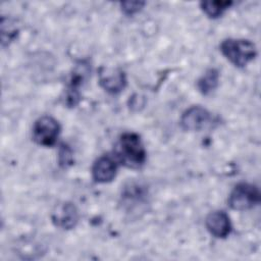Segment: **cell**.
<instances>
[{
    "label": "cell",
    "mask_w": 261,
    "mask_h": 261,
    "mask_svg": "<svg viewBox=\"0 0 261 261\" xmlns=\"http://www.w3.org/2000/svg\"><path fill=\"white\" fill-rule=\"evenodd\" d=\"M115 158L127 167H141L146 160V151L140 136L135 133L122 134L115 147Z\"/></svg>",
    "instance_id": "6da1fadb"
},
{
    "label": "cell",
    "mask_w": 261,
    "mask_h": 261,
    "mask_svg": "<svg viewBox=\"0 0 261 261\" xmlns=\"http://www.w3.org/2000/svg\"><path fill=\"white\" fill-rule=\"evenodd\" d=\"M221 53L236 66H246L252 61L256 54L255 45L248 40L226 39L220 45Z\"/></svg>",
    "instance_id": "7a4b0ae2"
},
{
    "label": "cell",
    "mask_w": 261,
    "mask_h": 261,
    "mask_svg": "<svg viewBox=\"0 0 261 261\" xmlns=\"http://www.w3.org/2000/svg\"><path fill=\"white\" fill-rule=\"evenodd\" d=\"M260 201V193L256 186L242 182L234 187L228 197V204L233 210L244 211L253 208Z\"/></svg>",
    "instance_id": "3957f363"
},
{
    "label": "cell",
    "mask_w": 261,
    "mask_h": 261,
    "mask_svg": "<svg viewBox=\"0 0 261 261\" xmlns=\"http://www.w3.org/2000/svg\"><path fill=\"white\" fill-rule=\"evenodd\" d=\"M60 133V125L56 119L45 115L36 120L33 126L34 141L44 147H51L56 143Z\"/></svg>",
    "instance_id": "277c9868"
},
{
    "label": "cell",
    "mask_w": 261,
    "mask_h": 261,
    "mask_svg": "<svg viewBox=\"0 0 261 261\" xmlns=\"http://www.w3.org/2000/svg\"><path fill=\"white\" fill-rule=\"evenodd\" d=\"M211 121V114L201 106L188 108L180 117V125L188 132H199L205 128Z\"/></svg>",
    "instance_id": "5b68a950"
},
{
    "label": "cell",
    "mask_w": 261,
    "mask_h": 261,
    "mask_svg": "<svg viewBox=\"0 0 261 261\" xmlns=\"http://www.w3.org/2000/svg\"><path fill=\"white\" fill-rule=\"evenodd\" d=\"M53 223L62 229H71L79 220V212L76 207L70 202H62L57 204L51 213Z\"/></svg>",
    "instance_id": "8992f818"
},
{
    "label": "cell",
    "mask_w": 261,
    "mask_h": 261,
    "mask_svg": "<svg viewBox=\"0 0 261 261\" xmlns=\"http://www.w3.org/2000/svg\"><path fill=\"white\" fill-rule=\"evenodd\" d=\"M99 83L108 93L117 94L124 89L126 79L124 72L118 68L101 67L99 71Z\"/></svg>",
    "instance_id": "52a82bcc"
},
{
    "label": "cell",
    "mask_w": 261,
    "mask_h": 261,
    "mask_svg": "<svg viewBox=\"0 0 261 261\" xmlns=\"http://www.w3.org/2000/svg\"><path fill=\"white\" fill-rule=\"evenodd\" d=\"M116 170L117 160L110 155H103L95 161L92 167V175L97 182H109L115 177Z\"/></svg>",
    "instance_id": "ba28073f"
},
{
    "label": "cell",
    "mask_w": 261,
    "mask_h": 261,
    "mask_svg": "<svg viewBox=\"0 0 261 261\" xmlns=\"http://www.w3.org/2000/svg\"><path fill=\"white\" fill-rule=\"evenodd\" d=\"M208 231L215 238H226L231 230L228 215L223 211H214L207 215L205 220Z\"/></svg>",
    "instance_id": "9c48e42d"
},
{
    "label": "cell",
    "mask_w": 261,
    "mask_h": 261,
    "mask_svg": "<svg viewBox=\"0 0 261 261\" xmlns=\"http://www.w3.org/2000/svg\"><path fill=\"white\" fill-rule=\"evenodd\" d=\"M89 73L88 64L81 62L75 66L73 69L70 80L67 87V93H66V104L69 106H74L79 99H80V93L79 88L82 86L83 82L86 80L87 75Z\"/></svg>",
    "instance_id": "30bf717a"
},
{
    "label": "cell",
    "mask_w": 261,
    "mask_h": 261,
    "mask_svg": "<svg viewBox=\"0 0 261 261\" xmlns=\"http://www.w3.org/2000/svg\"><path fill=\"white\" fill-rule=\"evenodd\" d=\"M219 81V72L214 69H208L198 81V89L203 95H208L213 92Z\"/></svg>",
    "instance_id": "8fae6325"
},
{
    "label": "cell",
    "mask_w": 261,
    "mask_h": 261,
    "mask_svg": "<svg viewBox=\"0 0 261 261\" xmlns=\"http://www.w3.org/2000/svg\"><path fill=\"white\" fill-rule=\"evenodd\" d=\"M231 4V1H203L200 5L205 14L209 17L216 18L220 16Z\"/></svg>",
    "instance_id": "7c38bea8"
},
{
    "label": "cell",
    "mask_w": 261,
    "mask_h": 261,
    "mask_svg": "<svg viewBox=\"0 0 261 261\" xmlns=\"http://www.w3.org/2000/svg\"><path fill=\"white\" fill-rule=\"evenodd\" d=\"M144 2H122L120 3L121 10L127 14V15H133L134 13L138 12L143 6Z\"/></svg>",
    "instance_id": "4fadbf2b"
},
{
    "label": "cell",
    "mask_w": 261,
    "mask_h": 261,
    "mask_svg": "<svg viewBox=\"0 0 261 261\" xmlns=\"http://www.w3.org/2000/svg\"><path fill=\"white\" fill-rule=\"evenodd\" d=\"M59 164L63 167L71 164V152L68 148H65V146H62L59 152Z\"/></svg>",
    "instance_id": "5bb4252c"
}]
</instances>
